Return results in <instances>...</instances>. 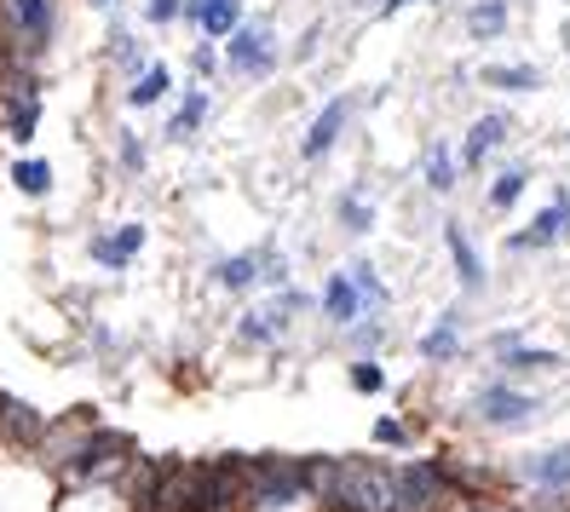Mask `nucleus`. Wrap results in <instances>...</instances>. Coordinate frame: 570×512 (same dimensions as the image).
<instances>
[{"label":"nucleus","mask_w":570,"mask_h":512,"mask_svg":"<svg viewBox=\"0 0 570 512\" xmlns=\"http://www.w3.org/2000/svg\"><path fill=\"white\" fill-rule=\"evenodd\" d=\"M254 277H265V270H259V254H237V259H219V270H214V283H219V288H248Z\"/></svg>","instance_id":"obj_15"},{"label":"nucleus","mask_w":570,"mask_h":512,"mask_svg":"<svg viewBox=\"0 0 570 512\" xmlns=\"http://www.w3.org/2000/svg\"><path fill=\"white\" fill-rule=\"evenodd\" d=\"M352 283L363 288V305H375V312H381V305L392 299V294H386V283L375 277V265H352Z\"/></svg>","instance_id":"obj_23"},{"label":"nucleus","mask_w":570,"mask_h":512,"mask_svg":"<svg viewBox=\"0 0 570 512\" xmlns=\"http://www.w3.org/2000/svg\"><path fill=\"white\" fill-rule=\"evenodd\" d=\"M466 29H473L479 41L501 36V29H508V0H484V7H473L466 12Z\"/></svg>","instance_id":"obj_16"},{"label":"nucleus","mask_w":570,"mask_h":512,"mask_svg":"<svg viewBox=\"0 0 570 512\" xmlns=\"http://www.w3.org/2000/svg\"><path fill=\"white\" fill-rule=\"evenodd\" d=\"M375 443H410V432L397 421H375Z\"/></svg>","instance_id":"obj_30"},{"label":"nucleus","mask_w":570,"mask_h":512,"mask_svg":"<svg viewBox=\"0 0 570 512\" xmlns=\"http://www.w3.org/2000/svg\"><path fill=\"white\" fill-rule=\"evenodd\" d=\"M92 7H110V0H92Z\"/></svg>","instance_id":"obj_32"},{"label":"nucleus","mask_w":570,"mask_h":512,"mask_svg":"<svg viewBox=\"0 0 570 512\" xmlns=\"http://www.w3.org/2000/svg\"><path fill=\"white\" fill-rule=\"evenodd\" d=\"M0 29H7V41L23 58L47 52V41H52V0H0Z\"/></svg>","instance_id":"obj_2"},{"label":"nucleus","mask_w":570,"mask_h":512,"mask_svg":"<svg viewBox=\"0 0 570 512\" xmlns=\"http://www.w3.org/2000/svg\"><path fill=\"white\" fill-rule=\"evenodd\" d=\"M484 81H490V87H508V92H530L542 76H535L530 63H495V70H484Z\"/></svg>","instance_id":"obj_20"},{"label":"nucleus","mask_w":570,"mask_h":512,"mask_svg":"<svg viewBox=\"0 0 570 512\" xmlns=\"http://www.w3.org/2000/svg\"><path fill=\"white\" fill-rule=\"evenodd\" d=\"M190 23L203 29V36H230V29L243 23V0H208V7L196 12Z\"/></svg>","instance_id":"obj_12"},{"label":"nucleus","mask_w":570,"mask_h":512,"mask_svg":"<svg viewBox=\"0 0 570 512\" xmlns=\"http://www.w3.org/2000/svg\"><path fill=\"white\" fill-rule=\"evenodd\" d=\"M323 312H328V323H341V328H352L363 317V288L352 283V270H334V277L323 283Z\"/></svg>","instance_id":"obj_7"},{"label":"nucleus","mask_w":570,"mask_h":512,"mask_svg":"<svg viewBox=\"0 0 570 512\" xmlns=\"http://www.w3.org/2000/svg\"><path fill=\"white\" fill-rule=\"evenodd\" d=\"M341 219H346V230H368V208H363V196H346V201H341Z\"/></svg>","instance_id":"obj_29"},{"label":"nucleus","mask_w":570,"mask_h":512,"mask_svg":"<svg viewBox=\"0 0 570 512\" xmlns=\"http://www.w3.org/2000/svg\"><path fill=\"white\" fill-rule=\"evenodd\" d=\"M63 466H70L81 484H92V477H105V472H116L121 461H132V437H121V432H87L70 455H58Z\"/></svg>","instance_id":"obj_3"},{"label":"nucleus","mask_w":570,"mask_h":512,"mask_svg":"<svg viewBox=\"0 0 570 512\" xmlns=\"http://www.w3.org/2000/svg\"><path fill=\"white\" fill-rule=\"evenodd\" d=\"M501 139H508V121H501V116H484V121H473V132H466V145H461V161L466 167H479Z\"/></svg>","instance_id":"obj_11"},{"label":"nucleus","mask_w":570,"mask_h":512,"mask_svg":"<svg viewBox=\"0 0 570 512\" xmlns=\"http://www.w3.org/2000/svg\"><path fill=\"white\" fill-rule=\"evenodd\" d=\"M139 248H145V225H121L116 236H98V243H92V259L110 265V270H121Z\"/></svg>","instance_id":"obj_9"},{"label":"nucleus","mask_w":570,"mask_h":512,"mask_svg":"<svg viewBox=\"0 0 570 512\" xmlns=\"http://www.w3.org/2000/svg\"><path fill=\"white\" fill-rule=\"evenodd\" d=\"M317 490V461H294V455H254L243 477V501L254 506H294Z\"/></svg>","instance_id":"obj_1"},{"label":"nucleus","mask_w":570,"mask_h":512,"mask_svg":"<svg viewBox=\"0 0 570 512\" xmlns=\"http://www.w3.org/2000/svg\"><path fill=\"white\" fill-rule=\"evenodd\" d=\"M530 397L524 392H513V386H484V397H479V415L490 421V426H524L530 421Z\"/></svg>","instance_id":"obj_8"},{"label":"nucleus","mask_w":570,"mask_h":512,"mask_svg":"<svg viewBox=\"0 0 570 512\" xmlns=\"http://www.w3.org/2000/svg\"><path fill=\"white\" fill-rule=\"evenodd\" d=\"M12 179H18L23 196H47V190H52V167H47V161H18Z\"/></svg>","instance_id":"obj_21"},{"label":"nucleus","mask_w":570,"mask_h":512,"mask_svg":"<svg viewBox=\"0 0 570 512\" xmlns=\"http://www.w3.org/2000/svg\"><path fill=\"white\" fill-rule=\"evenodd\" d=\"M455 323H461V317L450 312L439 328H432V334L421 339V357H439V363H444V357H455Z\"/></svg>","instance_id":"obj_22"},{"label":"nucleus","mask_w":570,"mask_h":512,"mask_svg":"<svg viewBox=\"0 0 570 512\" xmlns=\"http://www.w3.org/2000/svg\"><path fill=\"white\" fill-rule=\"evenodd\" d=\"M530 477H535V484H570V443H564V450H548L542 461H530Z\"/></svg>","instance_id":"obj_17"},{"label":"nucleus","mask_w":570,"mask_h":512,"mask_svg":"<svg viewBox=\"0 0 570 512\" xmlns=\"http://www.w3.org/2000/svg\"><path fill=\"white\" fill-rule=\"evenodd\" d=\"M444 243H450V259H455V270H461V283H466V288H479V283H484V265H479L473 243L461 236V225H450V230H444Z\"/></svg>","instance_id":"obj_14"},{"label":"nucleus","mask_w":570,"mask_h":512,"mask_svg":"<svg viewBox=\"0 0 570 512\" xmlns=\"http://www.w3.org/2000/svg\"><path fill=\"white\" fill-rule=\"evenodd\" d=\"M352 386H357V392H381L386 374H381L375 363H357V368H352Z\"/></svg>","instance_id":"obj_27"},{"label":"nucleus","mask_w":570,"mask_h":512,"mask_svg":"<svg viewBox=\"0 0 570 512\" xmlns=\"http://www.w3.org/2000/svg\"><path fill=\"white\" fill-rule=\"evenodd\" d=\"M392 477H397V506H404V512H426L432 501H439V490L450 484V477L439 466H426V461L421 466H397Z\"/></svg>","instance_id":"obj_6"},{"label":"nucleus","mask_w":570,"mask_h":512,"mask_svg":"<svg viewBox=\"0 0 570 512\" xmlns=\"http://www.w3.org/2000/svg\"><path fill=\"white\" fill-rule=\"evenodd\" d=\"M559 357L553 352H530V346H513L508 339V368H553Z\"/></svg>","instance_id":"obj_26"},{"label":"nucleus","mask_w":570,"mask_h":512,"mask_svg":"<svg viewBox=\"0 0 570 512\" xmlns=\"http://www.w3.org/2000/svg\"><path fill=\"white\" fill-rule=\"evenodd\" d=\"M524 196V174H519V167H508V174H501L495 179V190H490V201H495V208H513V201Z\"/></svg>","instance_id":"obj_24"},{"label":"nucleus","mask_w":570,"mask_h":512,"mask_svg":"<svg viewBox=\"0 0 570 512\" xmlns=\"http://www.w3.org/2000/svg\"><path fill=\"white\" fill-rule=\"evenodd\" d=\"M145 18H150V23H174V18H185V0H150Z\"/></svg>","instance_id":"obj_28"},{"label":"nucleus","mask_w":570,"mask_h":512,"mask_svg":"<svg viewBox=\"0 0 570 512\" xmlns=\"http://www.w3.org/2000/svg\"><path fill=\"white\" fill-rule=\"evenodd\" d=\"M559 230H570V208H564V201H559V208H548L530 230H519V236H513V248H548Z\"/></svg>","instance_id":"obj_13"},{"label":"nucleus","mask_w":570,"mask_h":512,"mask_svg":"<svg viewBox=\"0 0 570 512\" xmlns=\"http://www.w3.org/2000/svg\"><path fill=\"white\" fill-rule=\"evenodd\" d=\"M121 161H127V167H145V150L132 145V139H127V145H121Z\"/></svg>","instance_id":"obj_31"},{"label":"nucleus","mask_w":570,"mask_h":512,"mask_svg":"<svg viewBox=\"0 0 570 512\" xmlns=\"http://www.w3.org/2000/svg\"><path fill=\"white\" fill-rule=\"evenodd\" d=\"M0 443H7V450H41L47 443L41 408H29L18 397H0Z\"/></svg>","instance_id":"obj_4"},{"label":"nucleus","mask_w":570,"mask_h":512,"mask_svg":"<svg viewBox=\"0 0 570 512\" xmlns=\"http://www.w3.org/2000/svg\"><path fill=\"white\" fill-rule=\"evenodd\" d=\"M203 116H208V92L196 87V92H185V105H179V116H174V127H167V132H174V139H190V132L203 127Z\"/></svg>","instance_id":"obj_18"},{"label":"nucleus","mask_w":570,"mask_h":512,"mask_svg":"<svg viewBox=\"0 0 570 512\" xmlns=\"http://www.w3.org/2000/svg\"><path fill=\"white\" fill-rule=\"evenodd\" d=\"M346 116H352V98H334V105L312 121V132H306V156H323L334 139H341V127H346Z\"/></svg>","instance_id":"obj_10"},{"label":"nucleus","mask_w":570,"mask_h":512,"mask_svg":"<svg viewBox=\"0 0 570 512\" xmlns=\"http://www.w3.org/2000/svg\"><path fill=\"white\" fill-rule=\"evenodd\" d=\"M230 70L237 76H272V63H277V47L265 29H230Z\"/></svg>","instance_id":"obj_5"},{"label":"nucleus","mask_w":570,"mask_h":512,"mask_svg":"<svg viewBox=\"0 0 570 512\" xmlns=\"http://www.w3.org/2000/svg\"><path fill=\"white\" fill-rule=\"evenodd\" d=\"M161 92H167V70H161V63H150V70L127 87V105H132V110H145V105H156Z\"/></svg>","instance_id":"obj_19"},{"label":"nucleus","mask_w":570,"mask_h":512,"mask_svg":"<svg viewBox=\"0 0 570 512\" xmlns=\"http://www.w3.org/2000/svg\"><path fill=\"white\" fill-rule=\"evenodd\" d=\"M426 185H432V190H450V185H455V161H450L444 150L426 156Z\"/></svg>","instance_id":"obj_25"}]
</instances>
